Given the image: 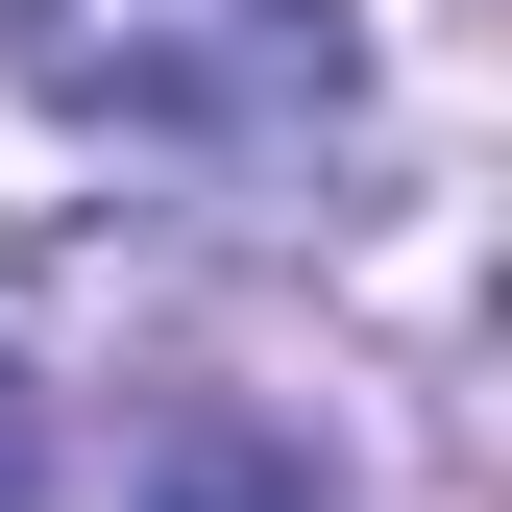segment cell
Wrapping results in <instances>:
<instances>
[{
  "label": "cell",
  "mask_w": 512,
  "mask_h": 512,
  "mask_svg": "<svg viewBox=\"0 0 512 512\" xmlns=\"http://www.w3.org/2000/svg\"><path fill=\"white\" fill-rule=\"evenodd\" d=\"M49 488H74V464H49V391L0 366V512H49Z\"/></svg>",
  "instance_id": "3957f363"
},
{
  "label": "cell",
  "mask_w": 512,
  "mask_h": 512,
  "mask_svg": "<svg viewBox=\"0 0 512 512\" xmlns=\"http://www.w3.org/2000/svg\"><path fill=\"white\" fill-rule=\"evenodd\" d=\"M147 512H317V464L244 439V415H171V439H147Z\"/></svg>",
  "instance_id": "7a4b0ae2"
},
{
  "label": "cell",
  "mask_w": 512,
  "mask_h": 512,
  "mask_svg": "<svg viewBox=\"0 0 512 512\" xmlns=\"http://www.w3.org/2000/svg\"><path fill=\"white\" fill-rule=\"evenodd\" d=\"M25 98L74 147H293V122L366 98V25L342 0H25Z\"/></svg>",
  "instance_id": "6da1fadb"
}]
</instances>
